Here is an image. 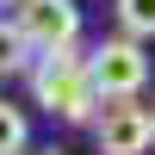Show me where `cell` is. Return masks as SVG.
Returning <instances> with one entry per match:
<instances>
[{
  "label": "cell",
  "mask_w": 155,
  "mask_h": 155,
  "mask_svg": "<svg viewBox=\"0 0 155 155\" xmlns=\"http://www.w3.org/2000/svg\"><path fill=\"white\" fill-rule=\"evenodd\" d=\"M87 68H93L99 99H137L149 87V56H143V37H99L87 50Z\"/></svg>",
  "instance_id": "7a4b0ae2"
},
{
  "label": "cell",
  "mask_w": 155,
  "mask_h": 155,
  "mask_svg": "<svg viewBox=\"0 0 155 155\" xmlns=\"http://www.w3.org/2000/svg\"><path fill=\"white\" fill-rule=\"evenodd\" d=\"M44 155H62V149H44Z\"/></svg>",
  "instance_id": "ba28073f"
},
{
  "label": "cell",
  "mask_w": 155,
  "mask_h": 155,
  "mask_svg": "<svg viewBox=\"0 0 155 155\" xmlns=\"http://www.w3.org/2000/svg\"><path fill=\"white\" fill-rule=\"evenodd\" d=\"M149 118H155V106H149Z\"/></svg>",
  "instance_id": "30bf717a"
},
{
  "label": "cell",
  "mask_w": 155,
  "mask_h": 155,
  "mask_svg": "<svg viewBox=\"0 0 155 155\" xmlns=\"http://www.w3.org/2000/svg\"><path fill=\"white\" fill-rule=\"evenodd\" d=\"M12 25L31 37L37 56L81 44V6H74V0H12Z\"/></svg>",
  "instance_id": "3957f363"
},
{
  "label": "cell",
  "mask_w": 155,
  "mask_h": 155,
  "mask_svg": "<svg viewBox=\"0 0 155 155\" xmlns=\"http://www.w3.org/2000/svg\"><path fill=\"white\" fill-rule=\"evenodd\" d=\"M31 99L50 118H62V124H93L99 106H106L99 87H93L87 56H74V50H50V56L31 62Z\"/></svg>",
  "instance_id": "6da1fadb"
},
{
  "label": "cell",
  "mask_w": 155,
  "mask_h": 155,
  "mask_svg": "<svg viewBox=\"0 0 155 155\" xmlns=\"http://www.w3.org/2000/svg\"><path fill=\"white\" fill-rule=\"evenodd\" d=\"M31 143V124H25V112L12 106V99H0V155H25Z\"/></svg>",
  "instance_id": "52a82bcc"
},
{
  "label": "cell",
  "mask_w": 155,
  "mask_h": 155,
  "mask_svg": "<svg viewBox=\"0 0 155 155\" xmlns=\"http://www.w3.org/2000/svg\"><path fill=\"white\" fill-rule=\"evenodd\" d=\"M31 62H37L31 37H25L12 19H0V81H12V74H31Z\"/></svg>",
  "instance_id": "5b68a950"
},
{
  "label": "cell",
  "mask_w": 155,
  "mask_h": 155,
  "mask_svg": "<svg viewBox=\"0 0 155 155\" xmlns=\"http://www.w3.org/2000/svg\"><path fill=\"white\" fill-rule=\"evenodd\" d=\"M155 143V118L137 99H106V112L93 118V149L99 155H143Z\"/></svg>",
  "instance_id": "277c9868"
},
{
  "label": "cell",
  "mask_w": 155,
  "mask_h": 155,
  "mask_svg": "<svg viewBox=\"0 0 155 155\" xmlns=\"http://www.w3.org/2000/svg\"><path fill=\"white\" fill-rule=\"evenodd\" d=\"M0 6H12V0H0Z\"/></svg>",
  "instance_id": "9c48e42d"
},
{
  "label": "cell",
  "mask_w": 155,
  "mask_h": 155,
  "mask_svg": "<svg viewBox=\"0 0 155 155\" xmlns=\"http://www.w3.org/2000/svg\"><path fill=\"white\" fill-rule=\"evenodd\" d=\"M112 12H118V31L124 37H155V0H112Z\"/></svg>",
  "instance_id": "8992f818"
}]
</instances>
